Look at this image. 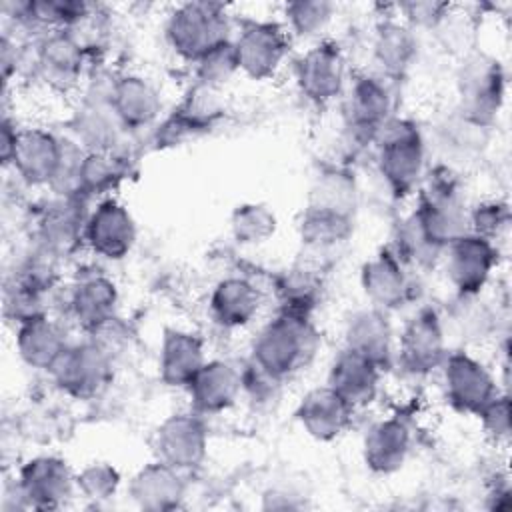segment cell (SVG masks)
Returning a JSON list of instances; mask_svg holds the SVG:
<instances>
[{
	"mask_svg": "<svg viewBox=\"0 0 512 512\" xmlns=\"http://www.w3.org/2000/svg\"><path fill=\"white\" fill-rule=\"evenodd\" d=\"M208 426L204 416L190 410L168 414L154 430L152 446L156 460L190 472L202 466L208 456Z\"/></svg>",
	"mask_w": 512,
	"mask_h": 512,
	"instance_id": "obj_15",
	"label": "cell"
},
{
	"mask_svg": "<svg viewBox=\"0 0 512 512\" xmlns=\"http://www.w3.org/2000/svg\"><path fill=\"white\" fill-rule=\"evenodd\" d=\"M480 420L484 436L494 446H504L510 440V396L508 392H500L494 400H490L480 414L476 416Z\"/></svg>",
	"mask_w": 512,
	"mask_h": 512,
	"instance_id": "obj_43",
	"label": "cell"
},
{
	"mask_svg": "<svg viewBox=\"0 0 512 512\" xmlns=\"http://www.w3.org/2000/svg\"><path fill=\"white\" fill-rule=\"evenodd\" d=\"M206 344L186 328H166L158 348V376L168 388H184L206 364Z\"/></svg>",
	"mask_w": 512,
	"mask_h": 512,
	"instance_id": "obj_32",
	"label": "cell"
},
{
	"mask_svg": "<svg viewBox=\"0 0 512 512\" xmlns=\"http://www.w3.org/2000/svg\"><path fill=\"white\" fill-rule=\"evenodd\" d=\"M438 372L448 404L460 414L478 416L500 394L494 372L464 348L448 350Z\"/></svg>",
	"mask_w": 512,
	"mask_h": 512,
	"instance_id": "obj_13",
	"label": "cell"
},
{
	"mask_svg": "<svg viewBox=\"0 0 512 512\" xmlns=\"http://www.w3.org/2000/svg\"><path fill=\"white\" fill-rule=\"evenodd\" d=\"M448 318L454 332L466 344H478L490 338L496 328V312L482 300V294L456 296Z\"/></svg>",
	"mask_w": 512,
	"mask_h": 512,
	"instance_id": "obj_38",
	"label": "cell"
},
{
	"mask_svg": "<svg viewBox=\"0 0 512 512\" xmlns=\"http://www.w3.org/2000/svg\"><path fill=\"white\" fill-rule=\"evenodd\" d=\"M120 292L116 282L98 270L82 272L74 278L66 296L68 318L86 336L118 318Z\"/></svg>",
	"mask_w": 512,
	"mask_h": 512,
	"instance_id": "obj_21",
	"label": "cell"
},
{
	"mask_svg": "<svg viewBox=\"0 0 512 512\" xmlns=\"http://www.w3.org/2000/svg\"><path fill=\"white\" fill-rule=\"evenodd\" d=\"M490 136V126L466 118L456 108L442 114L430 126V136L424 132L428 154L434 150L438 154V164L454 170L478 162L490 146Z\"/></svg>",
	"mask_w": 512,
	"mask_h": 512,
	"instance_id": "obj_18",
	"label": "cell"
},
{
	"mask_svg": "<svg viewBox=\"0 0 512 512\" xmlns=\"http://www.w3.org/2000/svg\"><path fill=\"white\" fill-rule=\"evenodd\" d=\"M136 508L146 512H168L182 506L186 498L184 472L154 460L134 472L126 488Z\"/></svg>",
	"mask_w": 512,
	"mask_h": 512,
	"instance_id": "obj_31",
	"label": "cell"
},
{
	"mask_svg": "<svg viewBox=\"0 0 512 512\" xmlns=\"http://www.w3.org/2000/svg\"><path fill=\"white\" fill-rule=\"evenodd\" d=\"M262 304L264 296L250 278L226 276L210 290L208 314L222 330H242L258 318Z\"/></svg>",
	"mask_w": 512,
	"mask_h": 512,
	"instance_id": "obj_27",
	"label": "cell"
},
{
	"mask_svg": "<svg viewBox=\"0 0 512 512\" xmlns=\"http://www.w3.org/2000/svg\"><path fill=\"white\" fill-rule=\"evenodd\" d=\"M410 212L422 234L440 250L468 232V210L458 170L444 164L428 166Z\"/></svg>",
	"mask_w": 512,
	"mask_h": 512,
	"instance_id": "obj_3",
	"label": "cell"
},
{
	"mask_svg": "<svg viewBox=\"0 0 512 512\" xmlns=\"http://www.w3.org/2000/svg\"><path fill=\"white\" fill-rule=\"evenodd\" d=\"M500 262L498 244L474 232L452 240L440 256V266L456 296L482 294Z\"/></svg>",
	"mask_w": 512,
	"mask_h": 512,
	"instance_id": "obj_14",
	"label": "cell"
},
{
	"mask_svg": "<svg viewBox=\"0 0 512 512\" xmlns=\"http://www.w3.org/2000/svg\"><path fill=\"white\" fill-rule=\"evenodd\" d=\"M32 510H58L76 494V472L54 454H38L20 464L14 474Z\"/></svg>",
	"mask_w": 512,
	"mask_h": 512,
	"instance_id": "obj_20",
	"label": "cell"
},
{
	"mask_svg": "<svg viewBox=\"0 0 512 512\" xmlns=\"http://www.w3.org/2000/svg\"><path fill=\"white\" fill-rule=\"evenodd\" d=\"M278 230L274 210L262 202H244L230 214V234L240 246L266 244Z\"/></svg>",
	"mask_w": 512,
	"mask_h": 512,
	"instance_id": "obj_39",
	"label": "cell"
},
{
	"mask_svg": "<svg viewBox=\"0 0 512 512\" xmlns=\"http://www.w3.org/2000/svg\"><path fill=\"white\" fill-rule=\"evenodd\" d=\"M234 22L224 4L182 2L164 22V38L170 50L184 62L194 64L216 46L234 38Z\"/></svg>",
	"mask_w": 512,
	"mask_h": 512,
	"instance_id": "obj_4",
	"label": "cell"
},
{
	"mask_svg": "<svg viewBox=\"0 0 512 512\" xmlns=\"http://www.w3.org/2000/svg\"><path fill=\"white\" fill-rule=\"evenodd\" d=\"M318 348V332L310 316L282 312L256 332L248 362L276 382L302 370Z\"/></svg>",
	"mask_w": 512,
	"mask_h": 512,
	"instance_id": "obj_2",
	"label": "cell"
},
{
	"mask_svg": "<svg viewBox=\"0 0 512 512\" xmlns=\"http://www.w3.org/2000/svg\"><path fill=\"white\" fill-rule=\"evenodd\" d=\"M292 72L298 92L314 106L340 100L350 80L344 50L328 38L310 44L294 60Z\"/></svg>",
	"mask_w": 512,
	"mask_h": 512,
	"instance_id": "obj_12",
	"label": "cell"
},
{
	"mask_svg": "<svg viewBox=\"0 0 512 512\" xmlns=\"http://www.w3.org/2000/svg\"><path fill=\"white\" fill-rule=\"evenodd\" d=\"M88 200L82 196L52 194L32 216L30 242L58 262L84 246Z\"/></svg>",
	"mask_w": 512,
	"mask_h": 512,
	"instance_id": "obj_9",
	"label": "cell"
},
{
	"mask_svg": "<svg viewBox=\"0 0 512 512\" xmlns=\"http://www.w3.org/2000/svg\"><path fill=\"white\" fill-rule=\"evenodd\" d=\"M224 116V106L218 98V90L204 88L200 84L190 86L178 108L164 116L152 130L150 138L158 148L180 146L206 134Z\"/></svg>",
	"mask_w": 512,
	"mask_h": 512,
	"instance_id": "obj_19",
	"label": "cell"
},
{
	"mask_svg": "<svg viewBox=\"0 0 512 512\" xmlns=\"http://www.w3.org/2000/svg\"><path fill=\"white\" fill-rule=\"evenodd\" d=\"M70 344L64 324L52 314H44L14 326L16 354L32 370L50 372Z\"/></svg>",
	"mask_w": 512,
	"mask_h": 512,
	"instance_id": "obj_33",
	"label": "cell"
},
{
	"mask_svg": "<svg viewBox=\"0 0 512 512\" xmlns=\"http://www.w3.org/2000/svg\"><path fill=\"white\" fill-rule=\"evenodd\" d=\"M128 152H86L78 172V196L90 200L110 198L130 174Z\"/></svg>",
	"mask_w": 512,
	"mask_h": 512,
	"instance_id": "obj_35",
	"label": "cell"
},
{
	"mask_svg": "<svg viewBox=\"0 0 512 512\" xmlns=\"http://www.w3.org/2000/svg\"><path fill=\"white\" fill-rule=\"evenodd\" d=\"M344 348L372 360L382 370L392 368L396 336L390 312L374 306L354 310L344 324Z\"/></svg>",
	"mask_w": 512,
	"mask_h": 512,
	"instance_id": "obj_25",
	"label": "cell"
},
{
	"mask_svg": "<svg viewBox=\"0 0 512 512\" xmlns=\"http://www.w3.org/2000/svg\"><path fill=\"white\" fill-rule=\"evenodd\" d=\"M414 276L396 252L386 246L360 268V288L370 306L392 312L414 298Z\"/></svg>",
	"mask_w": 512,
	"mask_h": 512,
	"instance_id": "obj_22",
	"label": "cell"
},
{
	"mask_svg": "<svg viewBox=\"0 0 512 512\" xmlns=\"http://www.w3.org/2000/svg\"><path fill=\"white\" fill-rule=\"evenodd\" d=\"M192 74L194 84L220 92L226 84L232 82L236 74H240L234 42H224L210 50L206 56H202L198 62H194Z\"/></svg>",
	"mask_w": 512,
	"mask_h": 512,
	"instance_id": "obj_40",
	"label": "cell"
},
{
	"mask_svg": "<svg viewBox=\"0 0 512 512\" xmlns=\"http://www.w3.org/2000/svg\"><path fill=\"white\" fill-rule=\"evenodd\" d=\"M336 14V6L326 0H296L284 4V28L290 38L306 40L310 44L324 40L326 30L330 28Z\"/></svg>",
	"mask_w": 512,
	"mask_h": 512,
	"instance_id": "obj_37",
	"label": "cell"
},
{
	"mask_svg": "<svg viewBox=\"0 0 512 512\" xmlns=\"http://www.w3.org/2000/svg\"><path fill=\"white\" fill-rule=\"evenodd\" d=\"M452 4L448 2H404L398 6L400 20L406 22L412 30H434Z\"/></svg>",
	"mask_w": 512,
	"mask_h": 512,
	"instance_id": "obj_44",
	"label": "cell"
},
{
	"mask_svg": "<svg viewBox=\"0 0 512 512\" xmlns=\"http://www.w3.org/2000/svg\"><path fill=\"white\" fill-rule=\"evenodd\" d=\"M506 100V72L486 52H466L456 72V110L466 118L494 128Z\"/></svg>",
	"mask_w": 512,
	"mask_h": 512,
	"instance_id": "obj_6",
	"label": "cell"
},
{
	"mask_svg": "<svg viewBox=\"0 0 512 512\" xmlns=\"http://www.w3.org/2000/svg\"><path fill=\"white\" fill-rule=\"evenodd\" d=\"M186 392L194 412L202 416L224 414L242 398V370L224 358L206 360Z\"/></svg>",
	"mask_w": 512,
	"mask_h": 512,
	"instance_id": "obj_24",
	"label": "cell"
},
{
	"mask_svg": "<svg viewBox=\"0 0 512 512\" xmlns=\"http://www.w3.org/2000/svg\"><path fill=\"white\" fill-rule=\"evenodd\" d=\"M508 226L510 208L504 200L488 198L470 206L468 210V232L488 238L494 244H498V240L508 232Z\"/></svg>",
	"mask_w": 512,
	"mask_h": 512,
	"instance_id": "obj_42",
	"label": "cell"
},
{
	"mask_svg": "<svg viewBox=\"0 0 512 512\" xmlns=\"http://www.w3.org/2000/svg\"><path fill=\"white\" fill-rule=\"evenodd\" d=\"M354 224L356 216L306 206L298 222L300 242L308 256H328L350 240Z\"/></svg>",
	"mask_w": 512,
	"mask_h": 512,
	"instance_id": "obj_34",
	"label": "cell"
},
{
	"mask_svg": "<svg viewBox=\"0 0 512 512\" xmlns=\"http://www.w3.org/2000/svg\"><path fill=\"white\" fill-rule=\"evenodd\" d=\"M306 206L356 216L358 186H356L354 174L350 170L338 168V166L326 168L314 180Z\"/></svg>",
	"mask_w": 512,
	"mask_h": 512,
	"instance_id": "obj_36",
	"label": "cell"
},
{
	"mask_svg": "<svg viewBox=\"0 0 512 512\" xmlns=\"http://www.w3.org/2000/svg\"><path fill=\"white\" fill-rule=\"evenodd\" d=\"M382 374L384 370L372 360L342 346L328 366L326 384L354 410H362L378 398Z\"/></svg>",
	"mask_w": 512,
	"mask_h": 512,
	"instance_id": "obj_30",
	"label": "cell"
},
{
	"mask_svg": "<svg viewBox=\"0 0 512 512\" xmlns=\"http://www.w3.org/2000/svg\"><path fill=\"white\" fill-rule=\"evenodd\" d=\"M136 240V220L118 198H102L90 208L84 226V248L96 258L120 262L134 250Z\"/></svg>",
	"mask_w": 512,
	"mask_h": 512,
	"instance_id": "obj_17",
	"label": "cell"
},
{
	"mask_svg": "<svg viewBox=\"0 0 512 512\" xmlns=\"http://www.w3.org/2000/svg\"><path fill=\"white\" fill-rule=\"evenodd\" d=\"M394 84L378 72L350 76L340 100L344 134L352 148H372L380 128L394 116Z\"/></svg>",
	"mask_w": 512,
	"mask_h": 512,
	"instance_id": "obj_5",
	"label": "cell"
},
{
	"mask_svg": "<svg viewBox=\"0 0 512 512\" xmlns=\"http://www.w3.org/2000/svg\"><path fill=\"white\" fill-rule=\"evenodd\" d=\"M410 450L412 432L400 416H386L372 422L362 438V460L370 472L380 476L402 470Z\"/></svg>",
	"mask_w": 512,
	"mask_h": 512,
	"instance_id": "obj_28",
	"label": "cell"
},
{
	"mask_svg": "<svg viewBox=\"0 0 512 512\" xmlns=\"http://www.w3.org/2000/svg\"><path fill=\"white\" fill-rule=\"evenodd\" d=\"M376 170L394 198L414 196L428 172L424 130L406 116H392L374 138Z\"/></svg>",
	"mask_w": 512,
	"mask_h": 512,
	"instance_id": "obj_1",
	"label": "cell"
},
{
	"mask_svg": "<svg viewBox=\"0 0 512 512\" xmlns=\"http://www.w3.org/2000/svg\"><path fill=\"white\" fill-rule=\"evenodd\" d=\"M112 106L130 136L144 132L152 134L164 112L160 88L138 72L114 76Z\"/></svg>",
	"mask_w": 512,
	"mask_h": 512,
	"instance_id": "obj_23",
	"label": "cell"
},
{
	"mask_svg": "<svg viewBox=\"0 0 512 512\" xmlns=\"http://www.w3.org/2000/svg\"><path fill=\"white\" fill-rule=\"evenodd\" d=\"M448 354V330L432 306L416 308L396 336L394 364L410 378H426L440 370Z\"/></svg>",
	"mask_w": 512,
	"mask_h": 512,
	"instance_id": "obj_8",
	"label": "cell"
},
{
	"mask_svg": "<svg viewBox=\"0 0 512 512\" xmlns=\"http://www.w3.org/2000/svg\"><path fill=\"white\" fill-rule=\"evenodd\" d=\"M354 408L328 384L310 388L296 406V420L316 442L338 440L354 418Z\"/></svg>",
	"mask_w": 512,
	"mask_h": 512,
	"instance_id": "obj_26",
	"label": "cell"
},
{
	"mask_svg": "<svg viewBox=\"0 0 512 512\" xmlns=\"http://www.w3.org/2000/svg\"><path fill=\"white\" fill-rule=\"evenodd\" d=\"M234 50L240 74L264 82L274 78L290 56L292 38L282 22L246 20L234 30Z\"/></svg>",
	"mask_w": 512,
	"mask_h": 512,
	"instance_id": "obj_11",
	"label": "cell"
},
{
	"mask_svg": "<svg viewBox=\"0 0 512 512\" xmlns=\"http://www.w3.org/2000/svg\"><path fill=\"white\" fill-rule=\"evenodd\" d=\"M420 52L418 34L400 18H384L376 24L372 36V60L378 74L400 82L416 66Z\"/></svg>",
	"mask_w": 512,
	"mask_h": 512,
	"instance_id": "obj_29",
	"label": "cell"
},
{
	"mask_svg": "<svg viewBox=\"0 0 512 512\" xmlns=\"http://www.w3.org/2000/svg\"><path fill=\"white\" fill-rule=\"evenodd\" d=\"M90 54L70 30H50L32 48V76L56 94L80 92Z\"/></svg>",
	"mask_w": 512,
	"mask_h": 512,
	"instance_id": "obj_10",
	"label": "cell"
},
{
	"mask_svg": "<svg viewBox=\"0 0 512 512\" xmlns=\"http://www.w3.org/2000/svg\"><path fill=\"white\" fill-rule=\"evenodd\" d=\"M48 376L64 396L88 402L112 384L114 356L92 336H84L66 346Z\"/></svg>",
	"mask_w": 512,
	"mask_h": 512,
	"instance_id": "obj_7",
	"label": "cell"
},
{
	"mask_svg": "<svg viewBox=\"0 0 512 512\" xmlns=\"http://www.w3.org/2000/svg\"><path fill=\"white\" fill-rule=\"evenodd\" d=\"M64 136L42 126H18L10 160L16 178L28 188H50L62 160Z\"/></svg>",
	"mask_w": 512,
	"mask_h": 512,
	"instance_id": "obj_16",
	"label": "cell"
},
{
	"mask_svg": "<svg viewBox=\"0 0 512 512\" xmlns=\"http://www.w3.org/2000/svg\"><path fill=\"white\" fill-rule=\"evenodd\" d=\"M120 484L122 476L110 462L94 460L76 472V494L94 504L114 498Z\"/></svg>",
	"mask_w": 512,
	"mask_h": 512,
	"instance_id": "obj_41",
	"label": "cell"
}]
</instances>
